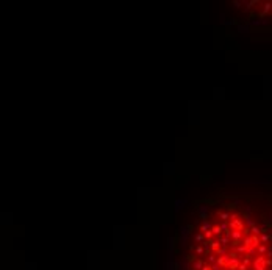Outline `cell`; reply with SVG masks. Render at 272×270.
I'll use <instances>...</instances> for the list:
<instances>
[{
  "mask_svg": "<svg viewBox=\"0 0 272 270\" xmlns=\"http://www.w3.org/2000/svg\"><path fill=\"white\" fill-rule=\"evenodd\" d=\"M271 9H272V3H271V2L264 3V8H263V14H266V13H269Z\"/></svg>",
  "mask_w": 272,
  "mask_h": 270,
  "instance_id": "cell-13",
  "label": "cell"
},
{
  "mask_svg": "<svg viewBox=\"0 0 272 270\" xmlns=\"http://www.w3.org/2000/svg\"><path fill=\"white\" fill-rule=\"evenodd\" d=\"M250 233H252V234H255V236H261V234H263V229L258 228L257 225H253V226L250 228Z\"/></svg>",
  "mask_w": 272,
  "mask_h": 270,
  "instance_id": "cell-8",
  "label": "cell"
},
{
  "mask_svg": "<svg viewBox=\"0 0 272 270\" xmlns=\"http://www.w3.org/2000/svg\"><path fill=\"white\" fill-rule=\"evenodd\" d=\"M211 231H213L214 236H221L222 233H224V229H222L221 225H213V226H211Z\"/></svg>",
  "mask_w": 272,
  "mask_h": 270,
  "instance_id": "cell-5",
  "label": "cell"
},
{
  "mask_svg": "<svg viewBox=\"0 0 272 270\" xmlns=\"http://www.w3.org/2000/svg\"><path fill=\"white\" fill-rule=\"evenodd\" d=\"M228 261H230V256H228V255H224V256H219V258H217L216 264L219 265V267L227 269V267H228Z\"/></svg>",
  "mask_w": 272,
  "mask_h": 270,
  "instance_id": "cell-3",
  "label": "cell"
},
{
  "mask_svg": "<svg viewBox=\"0 0 272 270\" xmlns=\"http://www.w3.org/2000/svg\"><path fill=\"white\" fill-rule=\"evenodd\" d=\"M219 242H221V244L225 247L228 242H230V236H227V234H225V236H219Z\"/></svg>",
  "mask_w": 272,
  "mask_h": 270,
  "instance_id": "cell-9",
  "label": "cell"
},
{
  "mask_svg": "<svg viewBox=\"0 0 272 270\" xmlns=\"http://www.w3.org/2000/svg\"><path fill=\"white\" fill-rule=\"evenodd\" d=\"M253 270H266V256L258 255L253 261Z\"/></svg>",
  "mask_w": 272,
  "mask_h": 270,
  "instance_id": "cell-2",
  "label": "cell"
},
{
  "mask_svg": "<svg viewBox=\"0 0 272 270\" xmlns=\"http://www.w3.org/2000/svg\"><path fill=\"white\" fill-rule=\"evenodd\" d=\"M228 226H230L231 231H244V229H245L244 222L241 220L236 214H231L230 220H228Z\"/></svg>",
  "mask_w": 272,
  "mask_h": 270,
  "instance_id": "cell-1",
  "label": "cell"
},
{
  "mask_svg": "<svg viewBox=\"0 0 272 270\" xmlns=\"http://www.w3.org/2000/svg\"><path fill=\"white\" fill-rule=\"evenodd\" d=\"M260 239H261V244H266V242H269L272 237H271L269 234H266V233H263V234L260 236Z\"/></svg>",
  "mask_w": 272,
  "mask_h": 270,
  "instance_id": "cell-12",
  "label": "cell"
},
{
  "mask_svg": "<svg viewBox=\"0 0 272 270\" xmlns=\"http://www.w3.org/2000/svg\"><path fill=\"white\" fill-rule=\"evenodd\" d=\"M267 256H269V258H272V251H267Z\"/></svg>",
  "mask_w": 272,
  "mask_h": 270,
  "instance_id": "cell-20",
  "label": "cell"
},
{
  "mask_svg": "<svg viewBox=\"0 0 272 270\" xmlns=\"http://www.w3.org/2000/svg\"><path fill=\"white\" fill-rule=\"evenodd\" d=\"M203 236H205V241H213V231H211V228L208 229V231H205L203 233Z\"/></svg>",
  "mask_w": 272,
  "mask_h": 270,
  "instance_id": "cell-11",
  "label": "cell"
},
{
  "mask_svg": "<svg viewBox=\"0 0 272 270\" xmlns=\"http://www.w3.org/2000/svg\"><path fill=\"white\" fill-rule=\"evenodd\" d=\"M247 269H249V265L244 264V262H241V264H239V269H238V270H247Z\"/></svg>",
  "mask_w": 272,
  "mask_h": 270,
  "instance_id": "cell-16",
  "label": "cell"
},
{
  "mask_svg": "<svg viewBox=\"0 0 272 270\" xmlns=\"http://www.w3.org/2000/svg\"><path fill=\"white\" fill-rule=\"evenodd\" d=\"M266 267H272V258H266Z\"/></svg>",
  "mask_w": 272,
  "mask_h": 270,
  "instance_id": "cell-17",
  "label": "cell"
},
{
  "mask_svg": "<svg viewBox=\"0 0 272 270\" xmlns=\"http://www.w3.org/2000/svg\"><path fill=\"white\" fill-rule=\"evenodd\" d=\"M202 270H214V269H213V265H208V264H205V265H203V269H202Z\"/></svg>",
  "mask_w": 272,
  "mask_h": 270,
  "instance_id": "cell-19",
  "label": "cell"
},
{
  "mask_svg": "<svg viewBox=\"0 0 272 270\" xmlns=\"http://www.w3.org/2000/svg\"><path fill=\"white\" fill-rule=\"evenodd\" d=\"M258 255H264V253H267V245L266 244H261L260 247H258Z\"/></svg>",
  "mask_w": 272,
  "mask_h": 270,
  "instance_id": "cell-10",
  "label": "cell"
},
{
  "mask_svg": "<svg viewBox=\"0 0 272 270\" xmlns=\"http://www.w3.org/2000/svg\"><path fill=\"white\" fill-rule=\"evenodd\" d=\"M208 229H210V226H208V223H203V225L200 226V231H202V233L208 231Z\"/></svg>",
  "mask_w": 272,
  "mask_h": 270,
  "instance_id": "cell-15",
  "label": "cell"
},
{
  "mask_svg": "<svg viewBox=\"0 0 272 270\" xmlns=\"http://www.w3.org/2000/svg\"><path fill=\"white\" fill-rule=\"evenodd\" d=\"M195 253H197V255H203V248H202V247H197V248H195Z\"/></svg>",
  "mask_w": 272,
  "mask_h": 270,
  "instance_id": "cell-18",
  "label": "cell"
},
{
  "mask_svg": "<svg viewBox=\"0 0 272 270\" xmlns=\"http://www.w3.org/2000/svg\"><path fill=\"white\" fill-rule=\"evenodd\" d=\"M217 217L221 219L222 222H228V220H230V217H231V214H230V212H227V211H217Z\"/></svg>",
  "mask_w": 272,
  "mask_h": 270,
  "instance_id": "cell-4",
  "label": "cell"
},
{
  "mask_svg": "<svg viewBox=\"0 0 272 270\" xmlns=\"http://www.w3.org/2000/svg\"><path fill=\"white\" fill-rule=\"evenodd\" d=\"M203 265H205V261H203V259H197V261L192 262V267H194V269H199V270L203 269Z\"/></svg>",
  "mask_w": 272,
  "mask_h": 270,
  "instance_id": "cell-7",
  "label": "cell"
},
{
  "mask_svg": "<svg viewBox=\"0 0 272 270\" xmlns=\"http://www.w3.org/2000/svg\"><path fill=\"white\" fill-rule=\"evenodd\" d=\"M203 239H205L203 233H199V234H195V241H197V242H202Z\"/></svg>",
  "mask_w": 272,
  "mask_h": 270,
  "instance_id": "cell-14",
  "label": "cell"
},
{
  "mask_svg": "<svg viewBox=\"0 0 272 270\" xmlns=\"http://www.w3.org/2000/svg\"><path fill=\"white\" fill-rule=\"evenodd\" d=\"M243 237H244L243 231H231V239L233 241H241Z\"/></svg>",
  "mask_w": 272,
  "mask_h": 270,
  "instance_id": "cell-6",
  "label": "cell"
}]
</instances>
